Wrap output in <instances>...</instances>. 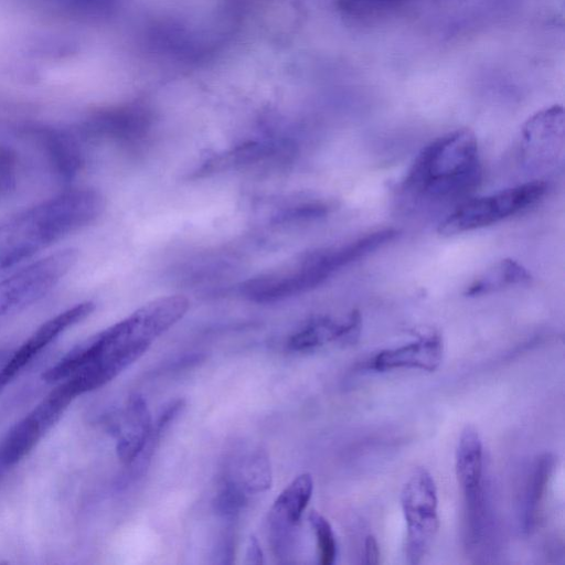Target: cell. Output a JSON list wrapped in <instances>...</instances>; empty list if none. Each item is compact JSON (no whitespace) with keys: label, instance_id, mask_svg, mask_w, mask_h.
<instances>
[{"label":"cell","instance_id":"1","mask_svg":"<svg viewBox=\"0 0 565 565\" xmlns=\"http://www.w3.org/2000/svg\"><path fill=\"white\" fill-rule=\"evenodd\" d=\"M94 189H75L0 221V271L94 222L104 210Z\"/></svg>","mask_w":565,"mask_h":565},{"label":"cell","instance_id":"2","mask_svg":"<svg viewBox=\"0 0 565 565\" xmlns=\"http://www.w3.org/2000/svg\"><path fill=\"white\" fill-rule=\"evenodd\" d=\"M478 140L468 128L456 129L426 145L401 183L405 199L449 202L468 195L481 182Z\"/></svg>","mask_w":565,"mask_h":565},{"label":"cell","instance_id":"3","mask_svg":"<svg viewBox=\"0 0 565 565\" xmlns=\"http://www.w3.org/2000/svg\"><path fill=\"white\" fill-rule=\"evenodd\" d=\"M546 189L544 181L534 180L463 201L439 223L438 233L450 236L499 223L537 203Z\"/></svg>","mask_w":565,"mask_h":565},{"label":"cell","instance_id":"4","mask_svg":"<svg viewBox=\"0 0 565 565\" xmlns=\"http://www.w3.org/2000/svg\"><path fill=\"white\" fill-rule=\"evenodd\" d=\"M77 254L64 249L0 281V329L45 297L73 268Z\"/></svg>","mask_w":565,"mask_h":565},{"label":"cell","instance_id":"5","mask_svg":"<svg viewBox=\"0 0 565 565\" xmlns=\"http://www.w3.org/2000/svg\"><path fill=\"white\" fill-rule=\"evenodd\" d=\"M401 504L407 524V561L418 564L429 551L439 527L437 488L428 470L417 468L413 471L403 486Z\"/></svg>","mask_w":565,"mask_h":565},{"label":"cell","instance_id":"6","mask_svg":"<svg viewBox=\"0 0 565 565\" xmlns=\"http://www.w3.org/2000/svg\"><path fill=\"white\" fill-rule=\"evenodd\" d=\"M93 302L78 303L44 322L0 367V388L8 384L35 355L65 330L87 318Z\"/></svg>","mask_w":565,"mask_h":565},{"label":"cell","instance_id":"7","mask_svg":"<svg viewBox=\"0 0 565 565\" xmlns=\"http://www.w3.org/2000/svg\"><path fill=\"white\" fill-rule=\"evenodd\" d=\"M443 353L441 338L431 333L405 345L379 352L372 359L370 366L381 372L396 369H418L433 372L440 365Z\"/></svg>","mask_w":565,"mask_h":565},{"label":"cell","instance_id":"8","mask_svg":"<svg viewBox=\"0 0 565 565\" xmlns=\"http://www.w3.org/2000/svg\"><path fill=\"white\" fill-rule=\"evenodd\" d=\"M361 324V315L356 310L352 311L342 321L329 317L315 318L289 338L287 347L291 351L300 352L309 351L337 340L354 342L359 338Z\"/></svg>","mask_w":565,"mask_h":565},{"label":"cell","instance_id":"9","mask_svg":"<svg viewBox=\"0 0 565 565\" xmlns=\"http://www.w3.org/2000/svg\"><path fill=\"white\" fill-rule=\"evenodd\" d=\"M483 447L478 431L467 426L459 437L456 449V477L465 495L466 504L482 501Z\"/></svg>","mask_w":565,"mask_h":565},{"label":"cell","instance_id":"10","mask_svg":"<svg viewBox=\"0 0 565 565\" xmlns=\"http://www.w3.org/2000/svg\"><path fill=\"white\" fill-rule=\"evenodd\" d=\"M116 446L118 458L130 465L142 450L151 431V415L145 398L132 394L124 411Z\"/></svg>","mask_w":565,"mask_h":565},{"label":"cell","instance_id":"11","mask_svg":"<svg viewBox=\"0 0 565 565\" xmlns=\"http://www.w3.org/2000/svg\"><path fill=\"white\" fill-rule=\"evenodd\" d=\"M313 491L310 473L296 477L277 497L270 510L273 533H289L299 522Z\"/></svg>","mask_w":565,"mask_h":565},{"label":"cell","instance_id":"12","mask_svg":"<svg viewBox=\"0 0 565 565\" xmlns=\"http://www.w3.org/2000/svg\"><path fill=\"white\" fill-rule=\"evenodd\" d=\"M33 409L17 423L0 447V466L8 467L25 457L50 429Z\"/></svg>","mask_w":565,"mask_h":565},{"label":"cell","instance_id":"13","mask_svg":"<svg viewBox=\"0 0 565 565\" xmlns=\"http://www.w3.org/2000/svg\"><path fill=\"white\" fill-rule=\"evenodd\" d=\"M531 279V275L518 262L507 258L499 260L484 270L465 290L467 297H478L499 291L515 285H522Z\"/></svg>","mask_w":565,"mask_h":565},{"label":"cell","instance_id":"14","mask_svg":"<svg viewBox=\"0 0 565 565\" xmlns=\"http://www.w3.org/2000/svg\"><path fill=\"white\" fill-rule=\"evenodd\" d=\"M553 468L554 458L550 454L537 458L533 466L525 499L524 525L527 531H531L537 522Z\"/></svg>","mask_w":565,"mask_h":565},{"label":"cell","instance_id":"15","mask_svg":"<svg viewBox=\"0 0 565 565\" xmlns=\"http://www.w3.org/2000/svg\"><path fill=\"white\" fill-rule=\"evenodd\" d=\"M268 146L250 141L237 146L227 152L214 156L205 161L194 173L196 177L222 171L235 166H242L257 161L268 153Z\"/></svg>","mask_w":565,"mask_h":565},{"label":"cell","instance_id":"16","mask_svg":"<svg viewBox=\"0 0 565 565\" xmlns=\"http://www.w3.org/2000/svg\"><path fill=\"white\" fill-rule=\"evenodd\" d=\"M238 481L248 493H259L270 488L271 468L265 450L256 449L243 459Z\"/></svg>","mask_w":565,"mask_h":565},{"label":"cell","instance_id":"17","mask_svg":"<svg viewBox=\"0 0 565 565\" xmlns=\"http://www.w3.org/2000/svg\"><path fill=\"white\" fill-rule=\"evenodd\" d=\"M407 0H338L339 8L349 18L360 22H374L388 18L406 4Z\"/></svg>","mask_w":565,"mask_h":565},{"label":"cell","instance_id":"18","mask_svg":"<svg viewBox=\"0 0 565 565\" xmlns=\"http://www.w3.org/2000/svg\"><path fill=\"white\" fill-rule=\"evenodd\" d=\"M43 139L61 173L64 175L74 173L81 162V154L74 141L54 131L44 132Z\"/></svg>","mask_w":565,"mask_h":565},{"label":"cell","instance_id":"19","mask_svg":"<svg viewBox=\"0 0 565 565\" xmlns=\"http://www.w3.org/2000/svg\"><path fill=\"white\" fill-rule=\"evenodd\" d=\"M247 494L238 480L224 479L214 499L215 511L223 516H234L246 505Z\"/></svg>","mask_w":565,"mask_h":565},{"label":"cell","instance_id":"20","mask_svg":"<svg viewBox=\"0 0 565 565\" xmlns=\"http://www.w3.org/2000/svg\"><path fill=\"white\" fill-rule=\"evenodd\" d=\"M308 519L317 539L319 563L333 564L337 556V542L329 521L317 511H311Z\"/></svg>","mask_w":565,"mask_h":565},{"label":"cell","instance_id":"21","mask_svg":"<svg viewBox=\"0 0 565 565\" xmlns=\"http://www.w3.org/2000/svg\"><path fill=\"white\" fill-rule=\"evenodd\" d=\"M330 210L331 204L324 201L305 202L281 211L274 220L277 223L310 220L321 217Z\"/></svg>","mask_w":565,"mask_h":565},{"label":"cell","instance_id":"22","mask_svg":"<svg viewBox=\"0 0 565 565\" xmlns=\"http://www.w3.org/2000/svg\"><path fill=\"white\" fill-rule=\"evenodd\" d=\"M17 177V157L10 150L0 147V199L14 189Z\"/></svg>","mask_w":565,"mask_h":565},{"label":"cell","instance_id":"23","mask_svg":"<svg viewBox=\"0 0 565 565\" xmlns=\"http://www.w3.org/2000/svg\"><path fill=\"white\" fill-rule=\"evenodd\" d=\"M364 557L365 563L374 565L380 563V548L376 539L373 535H367L364 541Z\"/></svg>","mask_w":565,"mask_h":565},{"label":"cell","instance_id":"24","mask_svg":"<svg viewBox=\"0 0 565 565\" xmlns=\"http://www.w3.org/2000/svg\"><path fill=\"white\" fill-rule=\"evenodd\" d=\"M246 562L249 564H262L264 562L263 551L257 539L252 535L246 548Z\"/></svg>","mask_w":565,"mask_h":565}]
</instances>
